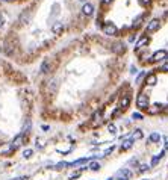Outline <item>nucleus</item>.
I'll return each mask as SVG.
<instances>
[{
	"mask_svg": "<svg viewBox=\"0 0 168 180\" xmlns=\"http://www.w3.org/2000/svg\"><path fill=\"white\" fill-rule=\"evenodd\" d=\"M136 106H138L139 109H143V111L148 109V108H150V100H148V95H147V94H139V95H138V98H136Z\"/></svg>",
	"mask_w": 168,
	"mask_h": 180,
	"instance_id": "nucleus-1",
	"label": "nucleus"
},
{
	"mask_svg": "<svg viewBox=\"0 0 168 180\" xmlns=\"http://www.w3.org/2000/svg\"><path fill=\"white\" fill-rule=\"evenodd\" d=\"M103 33L108 35V36H115L118 33V29H117V26H115L114 23L108 21V23L103 24Z\"/></svg>",
	"mask_w": 168,
	"mask_h": 180,
	"instance_id": "nucleus-2",
	"label": "nucleus"
},
{
	"mask_svg": "<svg viewBox=\"0 0 168 180\" xmlns=\"http://www.w3.org/2000/svg\"><path fill=\"white\" fill-rule=\"evenodd\" d=\"M132 177V173L129 168H121L120 171H117V174H115V179L117 180H129Z\"/></svg>",
	"mask_w": 168,
	"mask_h": 180,
	"instance_id": "nucleus-3",
	"label": "nucleus"
},
{
	"mask_svg": "<svg viewBox=\"0 0 168 180\" xmlns=\"http://www.w3.org/2000/svg\"><path fill=\"white\" fill-rule=\"evenodd\" d=\"M167 56H168V53H167L165 50H158V51H154V53H153L151 62H161V61L167 59Z\"/></svg>",
	"mask_w": 168,
	"mask_h": 180,
	"instance_id": "nucleus-4",
	"label": "nucleus"
},
{
	"mask_svg": "<svg viewBox=\"0 0 168 180\" xmlns=\"http://www.w3.org/2000/svg\"><path fill=\"white\" fill-rule=\"evenodd\" d=\"M129 105H130V94L129 93H126L123 97H121V100H120V111L123 112V111H126L127 108H129Z\"/></svg>",
	"mask_w": 168,
	"mask_h": 180,
	"instance_id": "nucleus-5",
	"label": "nucleus"
},
{
	"mask_svg": "<svg viewBox=\"0 0 168 180\" xmlns=\"http://www.w3.org/2000/svg\"><path fill=\"white\" fill-rule=\"evenodd\" d=\"M159 27H161V21H159L158 18H154V20H151V21L148 23V26H147V32H148V33L156 32Z\"/></svg>",
	"mask_w": 168,
	"mask_h": 180,
	"instance_id": "nucleus-6",
	"label": "nucleus"
},
{
	"mask_svg": "<svg viewBox=\"0 0 168 180\" xmlns=\"http://www.w3.org/2000/svg\"><path fill=\"white\" fill-rule=\"evenodd\" d=\"M112 50H114L117 55H123L124 51H126V46H124V43L117 41V43H114V44H112Z\"/></svg>",
	"mask_w": 168,
	"mask_h": 180,
	"instance_id": "nucleus-7",
	"label": "nucleus"
},
{
	"mask_svg": "<svg viewBox=\"0 0 168 180\" xmlns=\"http://www.w3.org/2000/svg\"><path fill=\"white\" fill-rule=\"evenodd\" d=\"M82 14H83L85 17H91V15L94 14V6H93L91 3H85V5L82 6Z\"/></svg>",
	"mask_w": 168,
	"mask_h": 180,
	"instance_id": "nucleus-8",
	"label": "nucleus"
},
{
	"mask_svg": "<svg viewBox=\"0 0 168 180\" xmlns=\"http://www.w3.org/2000/svg\"><path fill=\"white\" fill-rule=\"evenodd\" d=\"M23 142H24V135H23V133H20V135H17V136L14 138V141L11 142V145L14 147V148H18V147H21V145H23Z\"/></svg>",
	"mask_w": 168,
	"mask_h": 180,
	"instance_id": "nucleus-9",
	"label": "nucleus"
},
{
	"mask_svg": "<svg viewBox=\"0 0 168 180\" xmlns=\"http://www.w3.org/2000/svg\"><path fill=\"white\" fill-rule=\"evenodd\" d=\"M14 150L15 148L12 147L11 144H2V145H0V154H11Z\"/></svg>",
	"mask_w": 168,
	"mask_h": 180,
	"instance_id": "nucleus-10",
	"label": "nucleus"
},
{
	"mask_svg": "<svg viewBox=\"0 0 168 180\" xmlns=\"http://www.w3.org/2000/svg\"><path fill=\"white\" fill-rule=\"evenodd\" d=\"M143 136H144L143 130H139V129H136V130H133V132L130 133V136H129V139H132V141H138V139H141Z\"/></svg>",
	"mask_w": 168,
	"mask_h": 180,
	"instance_id": "nucleus-11",
	"label": "nucleus"
},
{
	"mask_svg": "<svg viewBox=\"0 0 168 180\" xmlns=\"http://www.w3.org/2000/svg\"><path fill=\"white\" fill-rule=\"evenodd\" d=\"M148 43H150V38H148V36H143V38H139L138 43H136V48H143V47H146Z\"/></svg>",
	"mask_w": 168,
	"mask_h": 180,
	"instance_id": "nucleus-12",
	"label": "nucleus"
},
{
	"mask_svg": "<svg viewBox=\"0 0 168 180\" xmlns=\"http://www.w3.org/2000/svg\"><path fill=\"white\" fill-rule=\"evenodd\" d=\"M156 82H158V77L154 76V74H148L146 77V85H148V86H154V85H156Z\"/></svg>",
	"mask_w": 168,
	"mask_h": 180,
	"instance_id": "nucleus-13",
	"label": "nucleus"
},
{
	"mask_svg": "<svg viewBox=\"0 0 168 180\" xmlns=\"http://www.w3.org/2000/svg\"><path fill=\"white\" fill-rule=\"evenodd\" d=\"M164 154H165V150H162L159 154H158V156H154L153 159H151V166H154V165H158V162L164 158Z\"/></svg>",
	"mask_w": 168,
	"mask_h": 180,
	"instance_id": "nucleus-14",
	"label": "nucleus"
},
{
	"mask_svg": "<svg viewBox=\"0 0 168 180\" xmlns=\"http://www.w3.org/2000/svg\"><path fill=\"white\" fill-rule=\"evenodd\" d=\"M62 29H64L62 23H56V24H53V27H51V30H53V33H56V35L62 33Z\"/></svg>",
	"mask_w": 168,
	"mask_h": 180,
	"instance_id": "nucleus-15",
	"label": "nucleus"
},
{
	"mask_svg": "<svg viewBox=\"0 0 168 180\" xmlns=\"http://www.w3.org/2000/svg\"><path fill=\"white\" fill-rule=\"evenodd\" d=\"M159 139H161V135L156 133V132H153V133L148 136V142H159Z\"/></svg>",
	"mask_w": 168,
	"mask_h": 180,
	"instance_id": "nucleus-16",
	"label": "nucleus"
},
{
	"mask_svg": "<svg viewBox=\"0 0 168 180\" xmlns=\"http://www.w3.org/2000/svg\"><path fill=\"white\" fill-rule=\"evenodd\" d=\"M86 168H89L91 171H98L100 170V163L96 162V160H93V162H89V165L86 166Z\"/></svg>",
	"mask_w": 168,
	"mask_h": 180,
	"instance_id": "nucleus-17",
	"label": "nucleus"
},
{
	"mask_svg": "<svg viewBox=\"0 0 168 180\" xmlns=\"http://www.w3.org/2000/svg\"><path fill=\"white\" fill-rule=\"evenodd\" d=\"M147 111H148V113H151V115L159 113V112H161V105H153V106H151V108H148Z\"/></svg>",
	"mask_w": 168,
	"mask_h": 180,
	"instance_id": "nucleus-18",
	"label": "nucleus"
},
{
	"mask_svg": "<svg viewBox=\"0 0 168 180\" xmlns=\"http://www.w3.org/2000/svg\"><path fill=\"white\" fill-rule=\"evenodd\" d=\"M88 160H89V158H82V159H77V160H74V162L68 163V166H76V165H82V163H85V162H88Z\"/></svg>",
	"mask_w": 168,
	"mask_h": 180,
	"instance_id": "nucleus-19",
	"label": "nucleus"
},
{
	"mask_svg": "<svg viewBox=\"0 0 168 180\" xmlns=\"http://www.w3.org/2000/svg\"><path fill=\"white\" fill-rule=\"evenodd\" d=\"M132 145H133V141H132V139H126L124 142L121 144V150H129Z\"/></svg>",
	"mask_w": 168,
	"mask_h": 180,
	"instance_id": "nucleus-20",
	"label": "nucleus"
},
{
	"mask_svg": "<svg viewBox=\"0 0 168 180\" xmlns=\"http://www.w3.org/2000/svg\"><path fill=\"white\" fill-rule=\"evenodd\" d=\"M41 71L43 73H49L50 71V61H44L41 64Z\"/></svg>",
	"mask_w": 168,
	"mask_h": 180,
	"instance_id": "nucleus-21",
	"label": "nucleus"
},
{
	"mask_svg": "<svg viewBox=\"0 0 168 180\" xmlns=\"http://www.w3.org/2000/svg\"><path fill=\"white\" fill-rule=\"evenodd\" d=\"M94 120H96V121H94V126H98V124L101 123V111H98V112L94 115Z\"/></svg>",
	"mask_w": 168,
	"mask_h": 180,
	"instance_id": "nucleus-22",
	"label": "nucleus"
},
{
	"mask_svg": "<svg viewBox=\"0 0 168 180\" xmlns=\"http://www.w3.org/2000/svg\"><path fill=\"white\" fill-rule=\"evenodd\" d=\"M32 154H33V150H32V148H28V150H24V151H23V158L28 159V158L32 156Z\"/></svg>",
	"mask_w": 168,
	"mask_h": 180,
	"instance_id": "nucleus-23",
	"label": "nucleus"
},
{
	"mask_svg": "<svg viewBox=\"0 0 168 180\" xmlns=\"http://www.w3.org/2000/svg\"><path fill=\"white\" fill-rule=\"evenodd\" d=\"M108 130H109V133L115 135V133H117V127H115V124H109L108 126Z\"/></svg>",
	"mask_w": 168,
	"mask_h": 180,
	"instance_id": "nucleus-24",
	"label": "nucleus"
},
{
	"mask_svg": "<svg viewBox=\"0 0 168 180\" xmlns=\"http://www.w3.org/2000/svg\"><path fill=\"white\" fill-rule=\"evenodd\" d=\"M141 23H143V17H138V18H135V21H133V27H139V26H141Z\"/></svg>",
	"mask_w": 168,
	"mask_h": 180,
	"instance_id": "nucleus-25",
	"label": "nucleus"
},
{
	"mask_svg": "<svg viewBox=\"0 0 168 180\" xmlns=\"http://www.w3.org/2000/svg\"><path fill=\"white\" fill-rule=\"evenodd\" d=\"M62 166H68L67 162H59L58 165H55V170H62Z\"/></svg>",
	"mask_w": 168,
	"mask_h": 180,
	"instance_id": "nucleus-26",
	"label": "nucleus"
},
{
	"mask_svg": "<svg viewBox=\"0 0 168 180\" xmlns=\"http://www.w3.org/2000/svg\"><path fill=\"white\" fill-rule=\"evenodd\" d=\"M148 170H150L148 165H141V166H139V173H146V171H148Z\"/></svg>",
	"mask_w": 168,
	"mask_h": 180,
	"instance_id": "nucleus-27",
	"label": "nucleus"
},
{
	"mask_svg": "<svg viewBox=\"0 0 168 180\" xmlns=\"http://www.w3.org/2000/svg\"><path fill=\"white\" fill-rule=\"evenodd\" d=\"M132 117H133L135 120H143V118H144V117H143V113H139V112H135Z\"/></svg>",
	"mask_w": 168,
	"mask_h": 180,
	"instance_id": "nucleus-28",
	"label": "nucleus"
},
{
	"mask_svg": "<svg viewBox=\"0 0 168 180\" xmlns=\"http://www.w3.org/2000/svg\"><path fill=\"white\" fill-rule=\"evenodd\" d=\"M138 2H139L141 5H143V6H148V5H150V2H151V0H138Z\"/></svg>",
	"mask_w": 168,
	"mask_h": 180,
	"instance_id": "nucleus-29",
	"label": "nucleus"
},
{
	"mask_svg": "<svg viewBox=\"0 0 168 180\" xmlns=\"http://www.w3.org/2000/svg\"><path fill=\"white\" fill-rule=\"evenodd\" d=\"M144 76H146V73H144V71H141V74L136 77V83H139L141 80H143V77H144Z\"/></svg>",
	"mask_w": 168,
	"mask_h": 180,
	"instance_id": "nucleus-30",
	"label": "nucleus"
},
{
	"mask_svg": "<svg viewBox=\"0 0 168 180\" xmlns=\"http://www.w3.org/2000/svg\"><path fill=\"white\" fill-rule=\"evenodd\" d=\"M80 174H82V171H77V173H73V174H70V179H76V177H80Z\"/></svg>",
	"mask_w": 168,
	"mask_h": 180,
	"instance_id": "nucleus-31",
	"label": "nucleus"
},
{
	"mask_svg": "<svg viewBox=\"0 0 168 180\" xmlns=\"http://www.w3.org/2000/svg\"><path fill=\"white\" fill-rule=\"evenodd\" d=\"M161 71H168V62H167V64H164V65L161 67Z\"/></svg>",
	"mask_w": 168,
	"mask_h": 180,
	"instance_id": "nucleus-32",
	"label": "nucleus"
},
{
	"mask_svg": "<svg viewBox=\"0 0 168 180\" xmlns=\"http://www.w3.org/2000/svg\"><path fill=\"white\" fill-rule=\"evenodd\" d=\"M5 24V18H3V15L0 14V27H2V26Z\"/></svg>",
	"mask_w": 168,
	"mask_h": 180,
	"instance_id": "nucleus-33",
	"label": "nucleus"
},
{
	"mask_svg": "<svg viewBox=\"0 0 168 180\" xmlns=\"http://www.w3.org/2000/svg\"><path fill=\"white\" fill-rule=\"evenodd\" d=\"M114 2V0H103V3H105V5H109V3H112Z\"/></svg>",
	"mask_w": 168,
	"mask_h": 180,
	"instance_id": "nucleus-34",
	"label": "nucleus"
},
{
	"mask_svg": "<svg viewBox=\"0 0 168 180\" xmlns=\"http://www.w3.org/2000/svg\"><path fill=\"white\" fill-rule=\"evenodd\" d=\"M130 73H132V74H135V73H136V68H135V67H132V68H130Z\"/></svg>",
	"mask_w": 168,
	"mask_h": 180,
	"instance_id": "nucleus-35",
	"label": "nucleus"
},
{
	"mask_svg": "<svg viewBox=\"0 0 168 180\" xmlns=\"http://www.w3.org/2000/svg\"><path fill=\"white\" fill-rule=\"evenodd\" d=\"M41 129H43V130H49V126H44V124H43Z\"/></svg>",
	"mask_w": 168,
	"mask_h": 180,
	"instance_id": "nucleus-36",
	"label": "nucleus"
},
{
	"mask_svg": "<svg viewBox=\"0 0 168 180\" xmlns=\"http://www.w3.org/2000/svg\"><path fill=\"white\" fill-rule=\"evenodd\" d=\"M26 177H17V179H12V180H24Z\"/></svg>",
	"mask_w": 168,
	"mask_h": 180,
	"instance_id": "nucleus-37",
	"label": "nucleus"
},
{
	"mask_svg": "<svg viewBox=\"0 0 168 180\" xmlns=\"http://www.w3.org/2000/svg\"><path fill=\"white\" fill-rule=\"evenodd\" d=\"M164 17H165V18H167V20H168V12H167V14H165V15H164Z\"/></svg>",
	"mask_w": 168,
	"mask_h": 180,
	"instance_id": "nucleus-38",
	"label": "nucleus"
},
{
	"mask_svg": "<svg viewBox=\"0 0 168 180\" xmlns=\"http://www.w3.org/2000/svg\"><path fill=\"white\" fill-rule=\"evenodd\" d=\"M2 2H9V0H2Z\"/></svg>",
	"mask_w": 168,
	"mask_h": 180,
	"instance_id": "nucleus-39",
	"label": "nucleus"
},
{
	"mask_svg": "<svg viewBox=\"0 0 168 180\" xmlns=\"http://www.w3.org/2000/svg\"><path fill=\"white\" fill-rule=\"evenodd\" d=\"M80 2H86V0H80Z\"/></svg>",
	"mask_w": 168,
	"mask_h": 180,
	"instance_id": "nucleus-40",
	"label": "nucleus"
},
{
	"mask_svg": "<svg viewBox=\"0 0 168 180\" xmlns=\"http://www.w3.org/2000/svg\"><path fill=\"white\" fill-rule=\"evenodd\" d=\"M108 180H112V179H108Z\"/></svg>",
	"mask_w": 168,
	"mask_h": 180,
	"instance_id": "nucleus-41",
	"label": "nucleus"
},
{
	"mask_svg": "<svg viewBox=\"0 0 168 180\" xmlns=\"http://www.w3.org/2000/svg\"><path fill=\"white\" fill-rule=\"evenodd\" d=\"M144 180H147V179H144Z\"/></svg>",
	"mask_w": 168,
	"mask_h": 180,
	"instance_id": "nucleus-42",
	"label": "nucleus"
}]
</instances>
